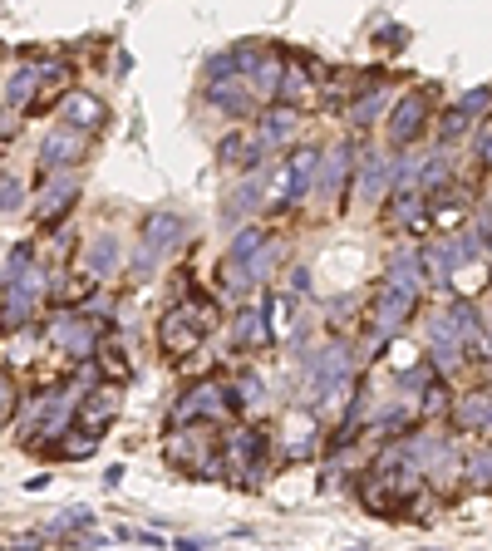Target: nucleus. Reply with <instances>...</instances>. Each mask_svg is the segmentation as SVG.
Here are the masks:
<instances>
[{"instance_id": "obj_14", "label": "nucleus", "mask_w": 492, "mask_h": 551, "mask_svg": "<svg viewBox=\"0 0 492 551\" xmlns=\"http://www.w3.org/2000/svg\"><path fill=\"white\" fill-rule=\"evenodd\" d=\"M261 246H266V237H261V232H256V227H246L242 237H237V242H232V256H237V261H246V256H256V251H261Z\"/></svg>"}, {"instance_id": "obj_4", "label": "nucleus", "mask_w": 492, "mask_h": 551, "mask_svg": "<svg viewBox=\"0 0 492 551\" xmlns=\"http://www.w3.org/2000/svg\"><path fill=\"white\" fill-rule=\"evenodd\" d=\"M453 424L463 433H492V394H463L453 404Z\"/></svg>"}, {"instance_id": "obj_10", "label": "nucleus", "mask_w": 492, "mask_h": 551, "mask_svg": "<svg viewBox=\"0 0 492 551\" xmlns=\"http://www.w3.org/2000/svg\"><path fill=\"white\" fill-rule=\"evenodd\" d=\"M114 266H119V242L114 237H99V242L89 246V271L94 276H109Z\"/></svg>"}, {"instance_id": "obj_7", "label": "nucleus", "mask_w": 492, "mask_h": 551, "mask_svg": "<svg viewBox=\"0 0 492 551\" xmlns=\"http://www.w3.org/2000/svg\"><path fill=\"white\" fill-rule=\"evenodd\" d=\"M414 306H419V296H409V291H394V286H389V291L379 296V306H374V325L389 335V330H399V325L409 320V310H414Z\"/></svg>"}, {"instance_id": "obj_12", "label": "nucleus", "mask_w": 492, "mask_h": 551, "mask_svg": "<svg viewBox=\"0 0 492 551\" xmlns=\"http://www.w3.org/2000/svg\"><path fill=\"white\" fill-rule=\"evenodd\" d=\"M384 178H389V163H384V158H369L365 183H360V197H365V202H374V197L384 192Z\"/></svg>"}, {"instance_id": "obj_18", "label": "nucleus", "mask_w": 492, "mask_h": 551, "mask_svg": "<svg viewBox=\"0 0 492 551\" xmlns=\"http://www.w3.org/2000/svg\"><path fill=\"white\" fill-rule=\"evenodd\" d=\"M488 104H492V94H488V89H478V94H468V99H463L458 109H463V114H483Z\"/></svg>"}, {"instance_id": "obj_20", "label": "nucleus", "mask_w": 492, "mask_h": 551, "mask_svg": "<svg viewBox=\"0 0 492 551\" xmlns=\"http://www.w3.org/2000/svg\"><path fill=\"white\" fill-rule=\"evenodd\" d=\"M379 40H384V45H394V50H399V45H404V30H399V25H394V30H384V35H379Z\"/></svg>"}, {"instance_id": "obj_21", "label": "nucleus", "mask_w": 492, "mask_h": 551, "mask_svg": "<svg viewBox=\"0 0 492 551\" xmlns=\"http://www.w3.org/2000/svg\"><path fill=\"white\" fill-rule=\"evenodd\" d=\"M478 153H483V163H492V128L483 133V148H478Z\"/></svg>"}, {"instance_id": "obj_5", "label": "nucleus", "mask_w": 492, "mask_h": 551, "mask_svg": "<svg viewBox=\"0 0 492 551\" xmlns=\"http://www.w3.org/2000/svg\"><path fill=\"white\" fill-rule=\"evenodd\" d=\"M50 340H55L60 350H69V355H94V330H89L79 315L55 320V325H50Z\"/></svg>"}, {"instance_id": "obj_8", "label": "nucleus", "mask_w": 492, "mask_h": 551, "mask_svg": "<svg viewBox=\"0 0 492 551\" xmlns=\"http://www.w3.org/2000/svg\"><path fill=\"white\" fill-rule=\"evenodd\" d=\"M419 281H424V256H419V251H404V256H394V266H389V286H394V291H409V296H419Z\"/></svg>"}, {"instance_id": "obj_6", "label": "nucleus", "mask_w": 492, "mask_h": 551, "mask_svg": "<svg viewBox=\"0 0 492 551\" xmlns=\"http://www.w3.org/2000/svg\"><path fill=\"white\" fill-rule=\"evenodd\" d=\"M79 148H84V143H79V133H74V128L50 133V138H45V148H40V168H45V173H60V168H69V163L79 158Z\"/></svg>"}, {"instance_id": "obj_1", "label": "nucleus", "mask_w": 492, "mask_h": 551, "mask_svg": "<svg viewBox=\"0 0 492 551\" xmlns=\"http://www.w3.org/2000/svg\"><path fill=\"white\" fill-rule=\"evenodd\" d=\"M424 119H429V94H404L394 104V119H389V138L394 143H414L424 133Z\"/></svg>"}, {"instance_id": "obj_3", "label": "nucleus", "mask_w": 492, "mask_h": 551, "mask_svg": "<svg viewBox=\"0 0 492 551\" xmlns=\"http://www.w3.org/2000/svg\"><path fill=\"white\" fill-rule=\"evenodd\" d=\"M315 168H320V153L301 148V153L286 163V173H281V202H296V197H306V187L315 183Z\"/></svg>"}, {"instance_id": "obj_17", "label": "nucleus", "mask_w": 492, "mask_h": 551, "mask_svg": "<svg viewBox=\"0 0 492 551\" xmlns=\"http://www.w3.org/2000/svg\"><path fill=\"white\" fill-rule=\"evenodd\" d=\"M35 84H40V79H35L30 69H25V74H15V79H10V99H30V94H35Z\"/></svg>"}, {"instance_id": "obj_13", "label": "nucleus", "mask_w": 492, "mask_h": 551, "mask_svg": "<svg viewBox=\"0 0 492 551\" xmlns=\"http://www.w3.org/2000/svg\"><path fill=\"white\" fill-rule=\"evenodd\" d=\"M291 138V114H271L261 123V143H286Z\"/></svg>"}, {"instance_id": "obj_19", "label": "nucleus", "mask_w": 492, "mask_h": 551, "mask_svg": "<svg viewBox=\"0 0 492 551\" xmlns=\"http://www.w3.org/2000/svg\"><path fill=\"white\" fill-rule=\"evenodd\" d=\"M15 207H20V187L0 183V212H15Z\"/></svg>"}, {"instance_id": "obj_15", "label": "nucleus", "mask_w": 492, "mask_h": 551, "mask_svg": "<svg viewBox=\"0 0 492 551\" xmlns=\"http://www.w3.org/2000/svg\"><path fill=\"white\" fill-rule=\"evenodd\" d=\"M468 478H473L478 488H492V448H488V453H478V458L468 463Z\"/></svg>"}, {"instance_id": "obj_9", "label": "nucleus", "mask_w": 492, "mask_h": 551, "mask_svg": "<svg viewBox=\"0 0 492 551\" xmlns=\"http://www.w3.org/2000/svg\"><path fill=\"white\" fill-rule=\"evenodd\" d=\"M64 119H69V128H94V123H104V104L89 99V94H69L64 99Z\"/></svg>"}, {"instance_id": "obj_16", "label": "nucleus", "mask_w": 492, "mask_h": 551, "mask_svg": "<svg viewBox=\"0 0 492 551\" xmlns=\"http://www.w3.org/2000/svg\"><path fill=\"white\" fill-rule=\"evenodd\" d=\"M384 104H389V94H369L365 104H355V123H369L379 109H384Z\"/></svg>"}, {"instance_id": "obj_2", "label": "nucleus", "mask_w": 492, "mask_h": 551, "mask_svg": "<svg viewBox=\"0 0 492 551\" xmlns=\"http://www.w3.org/2000/svg\"><path fill=\"white\" fill-rule=\"evenodd\" d=\"M197 315H207V310H173L168 320H163V330H158V340H163V350H173V355H183L197 345V335H202V320Z\"/></svg>"}, {"instance_id": "obj_22", "label": "nucleus", "mask_w": 492, "mask_h": 551, "mask_svg": "<svg viewBox=\"0 0 492 551\" xmlns=\"http://www.w3.org/2000/svg\"><path fill=\"white\" fill-rule=\"evenodd\" d=\"M0 133H15V119H10V114H0Z\"/></svg>"}, {"instance_id": "obj_11", "label": "nucleus", "mask_w": 492, "mask_h": 551, "mask_svg": "<svg viewBox=\"0 0 492 551\" xmlns=\"http://www.w3.org/2000/svg\"><path fill=\"white\" fill-rule=\"evenodd\" d=\"M69 197H74V178H55V183L45 187V202H40V217H60L64 207H69Z\"/></svg>"}]
</instances>
